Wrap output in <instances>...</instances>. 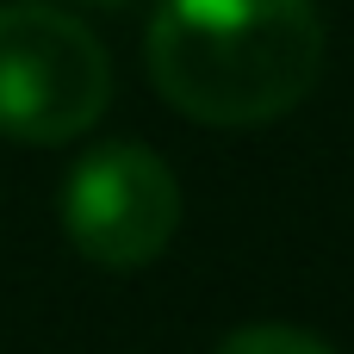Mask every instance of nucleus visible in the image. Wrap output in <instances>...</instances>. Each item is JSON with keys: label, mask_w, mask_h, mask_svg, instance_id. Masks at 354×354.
<instances>
[{"label": "nucleus", "mask_w": 354, "mask_h": 354, "mask_svg": "<svg viewBox=\"0 0 354 354\" xmlns=\"http://www.w3.org/2000/svg\"><path fill=\"white\" fill-rule=\"evenodd\" d=\"M156 93L218 131L286 118L324 68L311 0H162L143 37Z\"/></svg>", "instance_id": "f257e3e1"}, {"label": "nucleus", "mask_w": 354, "mask_h": 354, "mask_svg": "<svg viewBox=\"0 0 354 354\" xmlns=\"http://www.w3.org/2000/svg\"><path fill=\"white\" fill-rule=\"evenodd\" d=\"M112 100L106 44L44 0L0 6V137L68 143L100 124Z\"/></svg>", "instance_id": "f03ea898"}, {"label": "nucleus", "mask_w": 354, "mask_h": 354, "mask_svg": "<svg viewBox=\"0 0 354 354\" xmlns=\"http://www.w3.org/2000/svg\"><path fill=\"white\" fill-rule=\"evenodd\" d=\"M174 224H180V187L168 162L149 156L143 143H100L62 180V230L93 268L131 274L156 261L174 243Z\"/></svg>", "instance_id": "7ed1b4c3"}, {"label": "nucleus", "mask_w": 354, "mask_h": 354, "mask_svg": "<svg viewBox=\"0 0 354 354\" xmlns=\"http://www.w3.org/2000/svg\"><path fill=\"white\" fill-rule=\"evenodd\" d=\"M218 354H330V348L305 330H286V324H249V330L224 336Z\"/></svg>", "instance_id": "20e7f679"}]
</instances>
